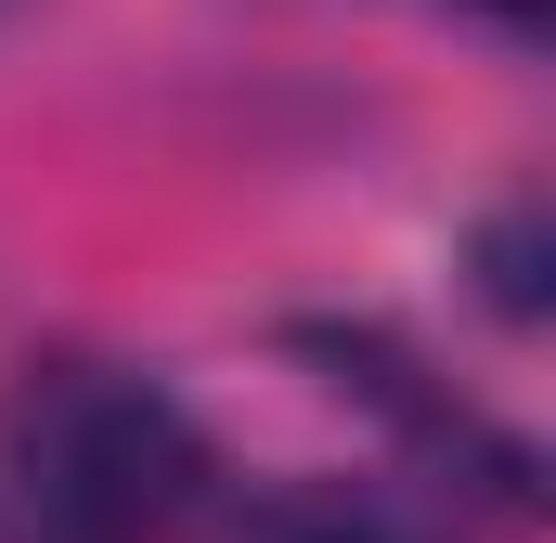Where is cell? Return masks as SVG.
<instances>
[{"label": "cell", "mask_w": 556, "mask_h": 543, "mask_svg": "<svg viewBox=\"0 0 556 543\" xmlns=\"http://www.w3.org/2000/svg\"><path fill=\"white\" fill-rule=\"evenodd\" d=\"M233 479L194 402L117 350H26L0 389V543H220Z\"/></svg>", "instance_id": "cell-1"}, {"label": "cell", "mask_w": 556, "mask_h": 543, "mask_svg": "<svg viewBox=\"0 0 556 543\" xmlns=\"http://www.w3.org/2000/svg\"><path fill=\"white\" fill-rule=\"evenodd\" d=\"M220 543H440V531L389 492H233Z\"/></svg>", "instance_id": "cell-2"}, {"label": "cell", "mask_w": 556, "mask_h": 543, "mask_svg": "<svg viewBox=\"0 0 556 543\" xmlns=\"http://www.w3.org/2000/svg\"><path fill=\"white\" fill-rule=\"evenodd\" d=\"M479 260H492L479 285H492V311H505V324H531V311H544V285H531V194H518V207L479 233Z\"/></svg>", "instance_id": "cell-3"}]
</instances>
